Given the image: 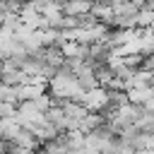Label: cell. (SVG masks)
Listing matches in <instances>:
<instances>
[{"label":"cell","instance_id":"1","mask_svg":"<svg viewBox=\"0 0 154 154\" xmlns=\"http://www.w3.org/2000/svg\"><path fill=\"white\" fill-rule=\"evenodd\" d=\"M82 103L91 111V113H101L103 108H108L111 106V96H108V89L106 87H94V89H87L84 91V99H82Z\"/></svg>","mask_w":154,"mask_h":154},{"label":"cell","instance_id":"2","mask_svg":"<svg viewBox=\"0 0 154 154\" xmlns=\"http://www.w3.org/2000/svg\"><path fill=\"white\" fill-rule=\"evenodd\" d=\"M94 12V0H63V14L67 17H82Z\"/></svg>","mask_w":154,"mask_h":154},{"label":"cell","instance_id":"3","mask_svg":"<svg viewBox=\"0 0 154 154\" xmlns=\"http://www.w3.org/2000/svg\"><path fill=\"white\" fill-rule=\"evenodd\" d=\"M67 154H84V152H82V149H70Z\"/></svg>","mask_w":154,"mask_h":154},{"label":"cell","instance_id":"4","mask_svg":"<svg viewBox=\"0 0 154 154\" xmlns=\"http://www.w3.org/2000/svg\"><path fill=\"white\" fill-rule=\"evenodd\" d=\"M108 2H118V0H108Z\"/></svg>","mask_w":154,"mask_h":154}]
</instances>
